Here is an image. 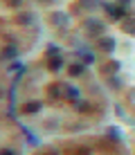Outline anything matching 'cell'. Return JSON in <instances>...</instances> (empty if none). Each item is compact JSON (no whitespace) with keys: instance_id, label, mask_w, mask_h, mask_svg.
<instances>
[{"instance_id":"ba28073f","label":"cell","mask_w":135,"mask_h":155,"mask_svg":"<svg viewBox=\"0 0 135 155\" xmlns=\"http://www.w3.org/2000/svg\"><path fill=\"white\" fill-rule=\"evenodd\" d=\"M81 72H83V65H77V63L70 65V77H79Z\"/></svg>"},{"instance_id":"7c38bea8","label":"cell","mask_w":135,"mask_h":155,"mask_svg":"<svg viewBox=\"0 0 135 155\" xmlns=\"http://www.w3.org/2000/svg\"><path fill=\"white\" fill-rule=\"evenodd\" d=\"M120 2H128V0H120Z\"/></svg>"},{"instance_id":"7a4b0ae2","label":"cell","mask_w":135,"mask_h":155,"mask_svg":"<svg viewBox=\"0 0 135 155\" xmlns=\"http://www.w3.org/2000/svg\"><path fill=\"white\" fill-rule=\"evenodd\" d=\"M88 34H101V31H104V25L99 23V20H93V23H88Z\"/></svg>"},{"instance_id":"4fadbf2b","label":"cell","mask_w":135,"mask_h":155,"mask_svg":"<svg viewBox=\"0 0 135 155\" xmlns=\"http://www.w3.org/2000/svg\"><path fill=\"white\" fill-rule=\"evenodd\" d=\"M47 155H56V153H47Z\"/></svg>"},{"instance_id":"5b68a950","label":"cell","mask_w":135,"mask_h":155,"mask_svg":"<svg viewBox=\"0 0 135 155\" xmlns=\"http://www.w3.org/2000/svg\"><path fill=\"white\" fill-rule=\"evenodd\" d=\"M32 20H34V16H32V14H20L18 16V25H29Z\"/></svg>"},{"instance_id":"30bf717a","label":"cell","mask_w":135,"mask_h":155,"mask_svg":"<svg viewBox=\"0 0 135 155\" xmlns=\"http://www.w3.org/2000/svg\"><path fill=\"white\" fill-rule=\"evenodd\" d=\"M0 155H16L12 148H0Z\"/></svg>"},{"instance_id":"9c48e42d","label":"cell","mask_w":135,"mask_h":155,"mask_svg":"<svg viewBox=\"0 0 135 155\" xmlns=\"http://www.w3.org/2000/svg\"><path fill=\"white\" fill-rule=\"evenodd\" d=\"M68 99H70V101H77V99H79V90L68 88Z\"/></svg>"},{"instance_id":"5bb4252c","label":"cell","mask_w":135,"mask_h":155,"mask_svg":"<svg viewBox=\"0 0 135 155\" xmlns=\"http://www.w3.org/2000/svg\"><path fill=\"white\" fill-rule=\"evenodd\" d=\"M0 97H2V90H0Z\"/></svg>"},{"instance_id":"8992f818","label":"cell","mask_w":135,"mask_h":155,"mask_svg":"<svg viewBox=\"0 0 135 155\" xmlns=\"http://www.w3.org/2000/svg\"><path fill=\"white\" fill-rule=\"evenodd\" d=\"M68 155H90V148L79 146V148H72V151H68Z\"/></svg>"},{"instance_id":"52a82bcc","label":"cell","mask_w":135,"mask_h":155,"mask_svg":"<svg viewBox=\"0 0 135 155\" xmlns=\"http://www.w3.org/2000/svg\"><path fill=\"white\" fill-rule=\"evenodd\" d=\"M47 68H50V70H54V72H56L59 70V68H61V58H50V63H47Z\"/></svg>"},{"instance_id":"6da1fadb","label":"cell","mask_w":135,"mask_h":155,"mask_svg":"<svg viewBox=\"0 0 135 155\" xmlns=\"http://www.w3.org/2000/svg\"><path fill=\"white\" fill-rule=\"evenodd\" d=\"M39 110H41L39 101H29V104H25L23 108H20V113H23V115H32V113H39Z\"/></svg>"},{"instance_id":"8fae6325","label":"cell","mask_w":135,"mask_h":155,"mask_svg":"<svg viewBox=\"0 0 135 155\" xmlns=\"http://www.w3.org/2000/svg\"><path fill=\"white\" fill-rule=\"evenodd\" d=\"M20 2H23V0H7V5H9V7H18Z\"/></svg>"},{"instance_id":"3957f363","label":"cell","mask_w":135,"mask_h":155,"mask_svg":"<svg viewBox=\"0 0 135 155\" xmlns=\"http://www.w3.org/2000/svg\"><path fill=\"white\" fill-rule=\"evenodd\" d=\"M99 47H101V50H106V52H113L115 41H113V38H101V41H99Z\"/></svg>"},{"instance_id":"277c9868","label":"cell","mask_w":135,"mask_h":155,"mask_svg":"<svg viewBox=\"0 0 135 155\" xmlns=\"http://www.w3.org/2000/svg\"><path fill=\"white\" fill-rule=\"evenodd\" d=\"M122 29H124V31H128V34H135V20H133V18H128V20H124V25H122Z\"/></svg>"}]
</instances>
